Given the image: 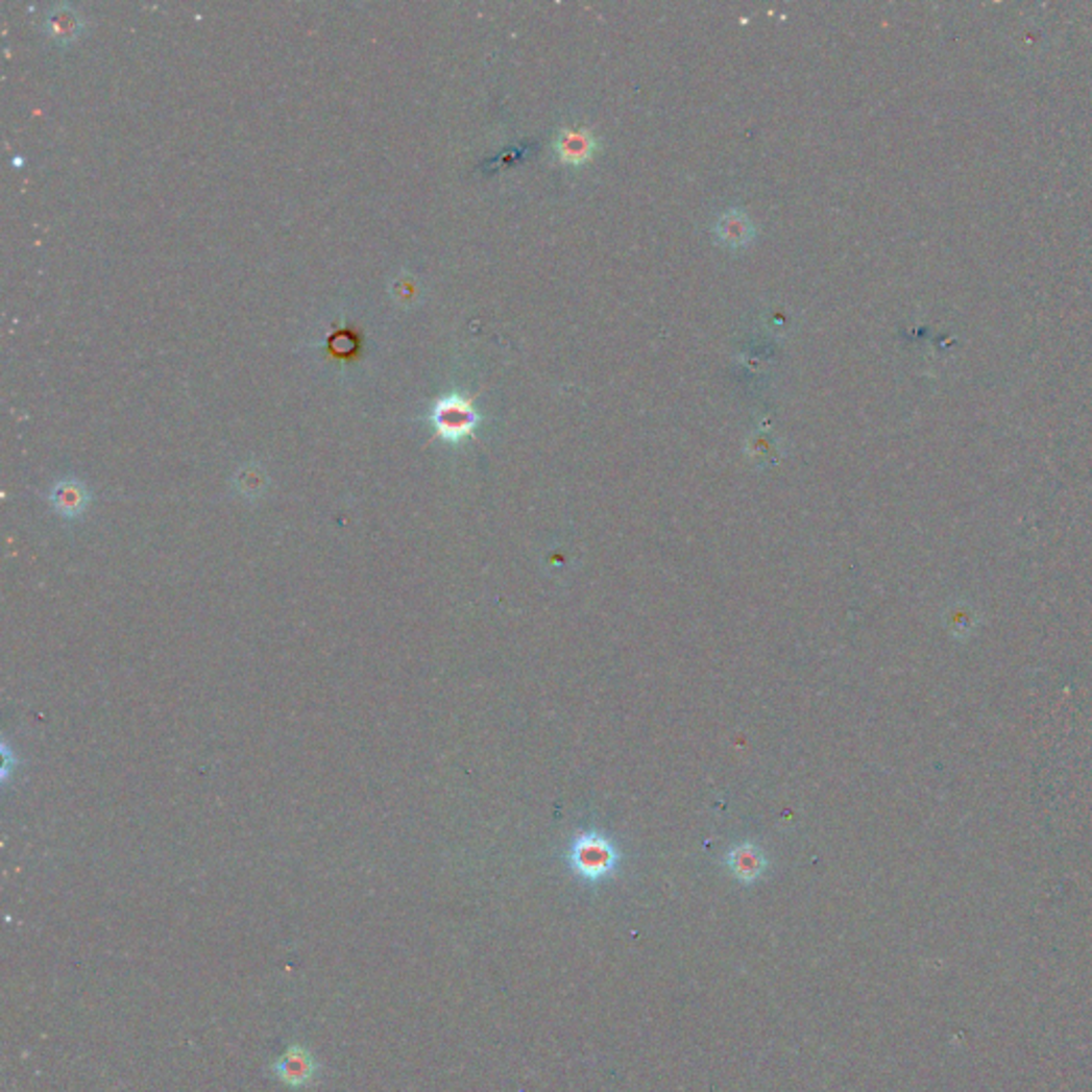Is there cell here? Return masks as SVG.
Returning a JSON list of instances; mask_svg holds the SVG:
<instances>
[{
    "label": "cell",
    "mask_w": 1092,
    "mask_h": 1092,
    "mask_svg": "<svg viewBox=\"0 0 1092 1092\" xmlns=\"http://www.w3.org/2000/svg\"><path fill=\"white\" fill-rule=\"evenodd\" d=\"M432 422L442 440L459 444L477 430L481 422V414L474 408L471 399L459 393H451L436 402L432 410Z\"/></svg>",
    "instance_id": "obj_2"
},
{
    "label": "cell",
    "mask_w": 1092,
    "mask_h": 1092,
    "mask_svg": "<svg viewBox=\"0 0 1092 1092\" xmlns=\"http://www.w3.org/2000/svg\"><path fill=\"white\" fill-rule=\"evenodd\" d=\"M718 235L720 240L728 246H745L751 242L753 237V224L741 210L726 212L718 222Z\"/></svg>",
    "instance_id": "obj_7"
},
{
    "label": "cell",
    "mask_w": 1092,
    "mask_h": 1092,
    "mask_svg": "<svg viewBox=\"0 0 1092 1092\" xmlns=\"http://www.w3.org/2000/svg\"><path fill=\"white\" fill-rule=\"evenodd\" d=\"M622 856L614 843L600 832L579 834L567 849V865L577 877L598 883L612 877L620 869Z\"/></svg>",
    "instance_id": "obj_1"
},
{
    "label": "cell",
    "mask_w": 1092,
    "mask_h": 1092,
    "mask_svg": "<svg viewBox=\"0 0 1092 1092\" xmlns=\"http://www.w3.org/2000/svg\"><path fill=\"white\" fill-rule=\"evenodd\" d=\"M598 139L587 128H561L555 137V154L563 165L581 167L593 159Z\"/></svg>",
    "instance_id": "obj_4"
},
{
    "label": "cell",
    "mask_w": 1092,
    "mask_h": 1092,
    "mask_svg": "<svg viewBox=\"0 0 1092 1092\" xmlns=\"http://www.w3.org/2000/svg\"><path fill=\"white\" fill-rule=\"evenodd\" d=\"M726 867L730 869V873L734 875L736 881L749 885V883H755L757 879L765 877V873L769 869V860L765 856V851L759 849L757 845L741 843V845H734L726 853Z\"/></svg>",
    "instance_id": "obj_5"
},
{
    "label": "cell",
    "mask_w": 1092,
    "mask_h": 1092,
    "mask_svg": "<svg viewBox=\"0 0 1092 1092\" xmlns=\"http://www.w3.org/2000/svg\"><path fill=\"white\" fill-rule=\"evenodd\" d=\"M50 28L52 32H56V37H71L77 30V16L71 9L63 7L52 14Z\"/></svg>",
    "instance_id": "obj_8"
},
{
    "label": "cell",
    "mask_w": 1092,
    "mask_h": 1092,
    "mask_svg": "<svg viewBox=\"0 0 1092 1092\" xmlns=\"http://www.w3.org/2000/svg\"><path fill=\"white\" fill-rule=\"evenodd\" d=\"M50 504L54 512L63 518H79L90 506V491L83 483L75 479L58 481L50 491Z\"/></svg>",
    "instance_id": "obj_6"
},
{
    "label": "cell",
    "mask_w": 1092,
    "mask_h": 1092,
    "mask_svg": "<svg viewBox=\"0 0 1092 1092\" xmlns=\"http://www.w3.org/2000/svg\"><path fill=\"white\" fill-rule=\"evenodd\" d=\"M271 1073L275 1079L287 1084L289 1088H306L316 1082L320 1073V1063L308 1048L293 1043V1046L271 1065Z\"/></svg>",
    "instance_id": "obj_3"
}]
</instances>
